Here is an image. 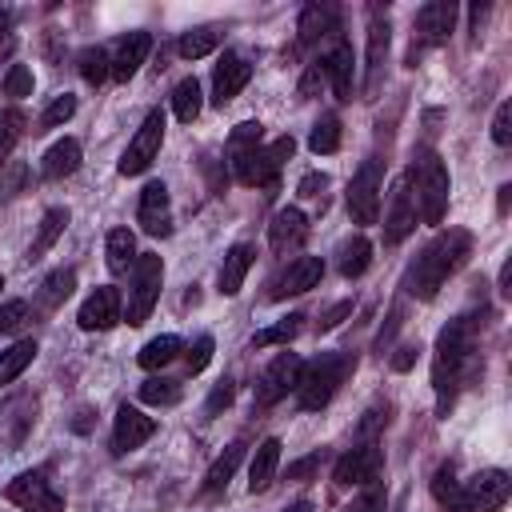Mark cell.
Wrapping results in <instances>:
<instances>
[{"label": "cell", "mask_w": 512, "mask_h": 512, "mask_svg": "<svg viewBox=\"0 0 512 512\" xmlns=\"http://www.w3.org/2000/svg\"><path fill=\"white\" fill-rule=\"evenodd\" d=\"M472 352H476V320L472 316L448 320V328L436 336V356H432V388H436L440 416H448L456 388L464 384V376L472 368Z\"/></svg>", "instance_id": "cell-1"}, {"label": "cell", "mask_w": 512, "mask_h": 512, "mask_svg": "<svg viewBox=\"0 0 512 512\" xmlns=\"http://www.w3.org/2000/svg\"><path fill=\"white\" fill-rule=\"evenodd\" d=\"M468 252H472V236H468L464 228L440 232V236L416 256V264H412V296H416V300H436V292L444 288V280H448L456 268H464Z\"/></svg>", "instance_id": "cell-2"}, {"label": "cell", "mask_w": 512, "mask_h": 512, "mask_svg": "<svg viewBox=\"0 0 512 512\" xmlns=\"http://www.w3.org/2000/svg\"><path fill=\"white\" fill-rule=\"evenodd\" d=\"M348 372H352V360H348L344 352H324V356L308 360V364L300 368V380H296V400H300V408H304V412H320V408L336 396V388L344 384Z\"/></svg>", "instance_id": "cell-3"}, {"label": "cell", "mask_w": 512, "mask_h": 512, "mask_svg": "<svg viewBox=\"0 0 512 512\" xmlns=\"http://www.w3.org/2000/svg\"><path fill=\"white\" fill-rule=\"evenodd\" d=\"M408 180H416V204L424 224H440L448 212V168L436 152H420L408 168Z\"/></svg>", "instance_id": "cell-4"}, {"label": "cell", "mask_w": 512, "mask_h": 512, "mask_svg": "<svg viewBox=\"0 0 512 512\" xmlns=\"http://www.w3.org/2000/svg\"><path fill=\"white\" fill-rule=\"evenodd\" d=\"M292 148H296V140H292V136H280V140H272L268 148L236 152V156H232V172H236V180L248 184V188H276L280 168H284V160L292 156Z\"/></svg>", "instance_id": "cell-5"}, {"label": "cell", "mask_w": 512, "mask_h": 512, "mask_svg": "<svg viewBox=\"0 0 512 512\" xmlns=\"http://www.w3.org/2000/svg\"><path fill=\"white\" fill-rule=\"evenodd\" d=\"M160 280H164V260L156 252H140L136 264H132V284H128V308H124V320L132 328H140L156 300H160Z\"/></svg>", "instance_id": "cell-6"}, {"label": "cell", "mask_w": 512, "mask_h": 512, "mask_svg": "<svg viewBox=\"0 0 512 512\" xmlns=\"http://www.w3.org/2000/svg\"><path fill=\"white\" fill-rule=\"evenodd\" d=\"M160 144H164V112L160 108H152L148 116H144V124L136 128V136L128 140V148H124V156H120V176H140V172H148L152 168V160L160 156Z\"/></svg>", "instance_id": "cell-7"}, {"label": "cell", "mask_w": 512, "mask_h": 512, "mask_svg": "<svg viewBox=\"0 0 512 512\" xmlns=\"http://www.w3.org/2000/svg\"><path fill=\"white\" fill-rule=\"evenodd\" d=\"M380 180L384 168L380 160H364L348 184V216L352 224H376L380 220Z\"/></svg>", "instance_id": "cell-8"}, {"label": "cell", "mask_w": 512, "mask_h": 512, "mask_svg": "<svg viewBox=\"0 0 512 512\" xmlns=\"http://www.w3.org/2000/svg\"><path fill=\"white\" fill-rule=\"evenodd\" d=\"M4 496H8L16 508H24V512H64V496L52 488V480H48L40 468L20 472V476L4 488Z\"/></svg>", "instance_id": "cell-9"}, {"label": "cell", "mask_w": 512, "mask_h": 512, "mask_svg": "<svg viewBox=\"0 0 512 512\" xmlns=\"http://www.w3.org/2000/svg\"><path fill=\"white\" fill-rule=\"evenodd\" d=\"M300 368L304 360L296 352H276V360L260 372V384H256V404L260 408H272L276 400H284L288 392H296V380H300Z\"/></svg>", "instance_id": "cell-10"}, {"label": "cell", "mask_w": 512, "mask_h": 512, "mask_svg": "<svg viewBox=\"0 0 512 512\" xmlns=\"http://www.w3.org/2000/svg\"><path fill=\"white\" fill-rule=\"evenodd\" d=\"M380 468H384V456H380V444L376 440H364L356 448H348L340 460H336V484L344 488H364L372 480H380Z\"/></svg>", "instance_id": "cell-11"}, {"label": "cell", "mask_w": 512, "mask_h": 512, "mask_svg": "<svg viewBox=\"0 0 512 512\" xmlns=\"http://www.w3.org/2000/svg\"><path fill=\"white\" fill-rule=\"evenodd\" d=\"M456 0H428L420 12H416V20H412V48L420 44V48H436V44H444L448 36H452V28H456Z\"/></svg>", "instance_id": "cell-12"}, {"label": "cell", "mask_w": 512, "mask_h": 512, "mask_svg": "<svg viewBox=\"0 0 512 512\" xmlns=\"http://www.w3.org/2000/svg\"><path fill=\"white\" fill-rule=\"evenodd\" d=\"M416 232V200H412V180L400 176L392 184V196H388V216H384V240L388 244H400Z\"/></svg>", "instance_id": "cell-13"}, {"label": "cell", "mask_w": 512, "mask_h": 512, "mask_svg": "<svg viewBox=\"0 0 512 512\" xmlns=\"http://www.w3.org/2000/svg\"><path fill=\"white\" fill-rule=\"evenodd\" d=\"M508 492H512V480L500 468H484L472 480H464V496H468V508L472 512H496V508H504Z\"/></svg>", "instance_id": "cell-14"}, {"label": "cell", "mask_w": 512, "mask_h": 512, "mask_svg": "<svg viewBox=\"0 0 512 512\" xmlns=\"http://www.w3.org/2000/svg\"><path fill=\"white\" fill-rule=\"evenodd\" d=\"M320 276H324V260L320 256H296L276 280H272V300H288V296H300V292H308V288H316L320 284Z\"/></svg>", "instance_id": "cell-15"}, {"label": "cell", "mask_w": 512, "mask_h": 512, "mask_svg": "<svg viewBox=\"0 0 512 512\" xmlns=\"http://www.w3.org/2000/svg\"><path fill=\"white\" fill-rule=\"evenodd\" d=\"M136 220L148 236H168L172 232V204H168V188L160 180L144 184L140 204H136Z\"/></svg>", "instance_id": "cell-16"}, {"label": "cell", "mask_w": 512, "mask_h": 512, "mask_svg": "<svg viewBox=\"0 0 512 512\" xmlns=\"http://www.w3.org/2000/svg\"><path fill=\"white\" fill-rule=\"evenodd\" d=\"M248 80H252V64L244 56H236V52H224L220 64H216V72H212V104L224 108L228 100H236L244 92Z\"/></svg>", "instance_id": "cell-17"}, {"label": "cell", "mask_w": 512, "mask_h": 512, "mask_svg": "<svg viewBox=\"0 0 512 512\" xmlns=\"http://www.w3.org/2000/svg\"><path fill=\"white\" fill-rule=\"evenodd\" d=\"M152 432H156V420H152V416H144L140 408L124 404V408L116 412V424H112V452H116V456H124V452L140 448L144 440H152Z\"/></svg>", "instance_id": "cell-18"}, {"label": "cell", "mask_w": 512, "mask_h": 512, "mask_svg": "<svg viewBox=\"0 0 512 512\" xmlns=\"http://www.w3.org/2000/svg\"><path fill=\"white\" fill-rule=\"evenodd\" d=\"M116 320H120V292H116L112 284L96 288V292L80 304V316H76V324H80L84 332H108Z\"/></svg>", "instance_id": "cell-19"}, {"label": "cell", "mask_w": 512, "mask_h": 512, "mask_svg": "<svg viewBox=\"0 0 512 512\" xmlns=\"http://www.w3.org/2000/svg\"><path fill=\"white\" fill-rule=\"evenodd\" d=\"M388 40H392V32H388V16H384V8L376 4V8H372V24H368V76H364V96H368V100H372L376 88H380V72H384Z\"/></svg>", "instance_id": "cell-20"}, {"label": "cell", "mask_w": 512, "mask_h": 512, "mask_svg": "<svg viewBox=\"0 0 512 512\" xmlns=\"http://www.w3.org/2000/svg\"><path fill=\"white\" fill-rule=\"evenodd\" d=\"M304 240H308V216H304L300 208H280V212L272 216V224H268V244H272V252H276V256H288V252H296Z\"/></svg>", "instance_id": "cell-21"}, {"label": "cell", "mask_w": 512, "mask_h": 512, "mask_svg": "<svg viewBox=\"0 0 512 512\" xmlns=\"http://www.w3.org/2000/svg\"><path fill=\"white\" fill-rule=\"evenodd\" d=\"M320 72L332 80L336 100H352V84H356V56H352V44L336 40L332 52L320 60Z\"/></svg>", "instance_id": "cell-22"}, {"label": "cell", "mask_w": 512, "mask_h": 512, "mask_svg": "<svg viewBox=\"0 0 512 512\" xmlns=\"http://www.w3.org/2000/svg\"><path fill=\"white\" fill-rule=\"evenodd\" d=\"M148 52H152V36L148 32H128L116 44V52L108 56L112 60V80H132L140 72V64L148 60Z\"/></svg>", "instance_id": "cell-23"}, {"label": "cell", "mask_w": 512, "mask_h": 512, "mask_svg": "<svg viewBox=\"0 0 512 512\" xmlns=\"http://www.w3.org/2000/svg\"><path fill=\"white\" fill-rule=\"evenodd\" d=\"M276 468H280V440L268 436V440H260V448H256V456L248 464V492L252 496L268 492V484L276 480Z\"/></svg>", "instance_id": "cell-24"}, {"label": "cell", "mask_w": 512, "mask_h": 512, "mask_svg": "<svg viewBox=\"0 0 512 512\" xmlns=\"http://www.w3.org/2000/svg\"><path fill=\"white\" fill-rule=\"evenodd\" d=\"M432 496H436V504L444 512H472L468 496H464V480H456V464L452 460L432 472Z\"/></svg>", "instance_id": "cell-25"}, {"label": "cell", "mask_w": 512, "mask_h": 512, "mask_svg": "<svg viewBox=\"0 0 512 512\" xmlns=\"http://www.w3.org/2000/svg\"><path fill=\"white\" fill-rule=\"evenodd\" d=\"M76 168H80V140H72V136L56 140V144L44 152V160H40V176H44V180H64V176H72Z\"/></svg>", "instance_id": "cell-26"}, {"label": "cell", "mask_w": 512, "mask_h": 512, "mask_svg": "<svg viewBox=\"0 0 512 512\" xmlns=\"http://www.w3.org/2000/svg\"><path fill=\"white\" fill-rule=\"evenodd\" d=\"M252 260H256L252 244H232V248L224 252V264H220V292H224V296H236V292L244 288V276H248Z\"/></svg>", "instance_id": "cell-27"}, {"label": "cell", "mask_w": 512, "mask_h": 512, "mask_svg": "<svg viewBox=\"0 0 512 512\" xmlns=\"http://www.w3.org/2000/svg\"><path fill=\"white\" fill-rule=\"evenodd\" d=\"M240 460H244V444H228L220 456H216V464L208 468V476H204V496H216V492H224L228 488V480L236 476V468H240Z\"/></svg>", "instance_id": "cell-28"}, {"label": "cell", "mask_w": 512, "mask_h": 512, "mask_svg": "<svg viewBox=\"0 0 512 512\" xmlns=\"http://www.w3.org/2000/svg\"><path fill=\"white\" fill-rule=\"evenodd\" d=\"M332 24H336V8H332V4H304L300 24H296L300 44H316L320 36L332 32Z\"/></svg>", "instance_id": "cell-29"}, {"label": "cell", "mask_w": 512, "mask_h": 512, "mask_svg": "<svg viewBox=\"0 0 512 512\" xmlns=\"http://www.w3.org/2000/svg\"><path fill=\"white\" fill-rule=\"evenodd\" d=\"M368 264H372V244H368L364 236H352V240H344V244H340V252H336V268H340V276H344V280L364 276V272H368Z\"/></svg>", "instance_id": "cell-30"}, {"label": "cell", "mask_w": 512, "mask_h": 512, "mask_svg": "<svg viewBox=\"0 0 512 512\" xmlns=\"http://www.w3.org/2000/svg\"><path fill=\"white\" fill-rule=\"evenodd\" d=\"M68 228V208H48L44 216H40V228H36V240H32V248H28V260H40L56 240H60V232Z\"/></svg>", "instance_id": "cell-31"}, {"label": "cell", "mask_w": 512, "mask_h": 512, "mask_svg": "<svg viewBox=\"0 0 512 512\" xmlns=\"http://www.w3.org/2000/svg\"><path fill=\"white\" fill-rule=\"evenodd\" d=\"M104 256H108V272H128V264H136V236L128 228H112L104 240Z\"/></svg>", "instance_id": "cell-32"}, {"label": "cell", "mask_w": 512, "mask_h": 512, "mask_svg": "<svg viewBox=\"0 0 512 512\" xmlns=\"http://www.w3.org/2000/svg\"><path fill=\"white\" fill-rule=\"evenodd\" d=\"M72 288H76V272L72 268H56L52 276H44V284H40V308L44 312H52V308H60L68 296H72Z\"/></svg>", "instance_id": "cell-33"}, {"label": "cell", "mask_w": 512, "mask_h": 512, "mask_svg": "<svg viewBox=\"0 0 512 512\" xmlns=\"http://www.w3.org/2000/svg\"><path fill=\"white\" fill-rule=\"evenodd\" d=\"M200 108H204V100H200V80H196V76H184V80L172 88V112H176V120L192 124V120L200 116Z\"/></svg>", "instance_id": "cell-34"}, {"label": "cell", "mask_w": 512, "mask_h": 512, "mask_svg": "<svg viewBox=\"0 0 512 512\" xmlns=\"http://www.w3.org/2000/svg\"><path fill=\"white\" fill-rule=\"evenodd\" d=\"M32 360H36V340H16L12 348H4L0 352V388L12 384Z\"/></svg>", "instance_id": "cell-35"}, {"label": "cell", "mask_w": 512, "mask_h": 512, "mask_svg": "<svg viewBox=\"0 0 512 512\" xmlns=\"http://www.w3.org/2000/svg\"><path fill=\"white\" fill-rule=\"evenodd\" d=\"M176 352H180V340L176 336H152L144 348H140V368H148V372H156V368H164V364H172L176 360Z\"/></svg>", "instance_id": "cell-36"}, {"label": "cell", "mask_w": 512, "mask_h": 512, "mask_svg": "<svg viewBox=\"0 0 512 512\" xmlns=\"http://www.w3.org/2000/svg\"><path fill=\"white\" fill-rule=\"evenodd\" d=\"M180 396H184L180 380H168V376H152L140 384V400L156 404V408H172V404H180Z\"/></svg>", "instance_id": "cell-37"}, {"label": "cell", "mask_w": 512, "mask_h": 512, "mask_svg": "<svg viewBox=\"0 0 512 512\" xmlns=\"http://www.w3.org/2000/svg\"><path fill=\"white\" fill-rule=\"evenodd\" d=\"M308 148L316 152V156H332L336 148H340V116H320L316 124H312V136H308Z\"/></svg>", "instance_id": "cell-38"}, {"label": "cell", "mask_w": 512, "mask_h": 512, "mask_svg": "<svg viewBox=\"0 0 512 512\" xmlns=\"http://www.w3.org/2000/svg\"><path fill=\"white\" fill-rule=\"evenodd\" d=\"M304 328V316H284V320H276V324H268V328H260L256 336H252V348H268V344H288V340H296V332Z\"/></svg>", "instance_id": "cell-39"}, {"label": "cell", "mask_w": 512, "mask_h": 512, "mask_svg": "<svg viewBox=\"0 0 512 512\" xmlns=\"http://www.w3.org/2000/svg\"><path fill=\"white\" fill-rule=\"evenodd\" d=\"M216 44H220V32H216V28H196V32H184V36H180L176 52H180L184 60H200V56L216 52Z\"/></svg>", "instance_id": "cell-40"}, {"label": "cell", "mask_w": 512, "mask_h": 512, "mask_svg": "<svg viewBox=\"0 0 512 512\" xmlns=\"http://www.w3.org/2000/svg\"><path fill=\"white\" fill-rule=\"evenodd\" d=\"M76 64H80V76H84L88 84H104V80L112 76V60H108L104 48H84V52L76 56Z\"/></svg>", "instance_id": "cell-41"}, {"label": "cell", "mask_w": 512, "mask_h": 512, "mask_svg": "<svg viewBox=\"0 0 512 512\" xmlns=\"http://www.w3.org/2000/svg\"><path fill=\"white\" fill-rule=\"evenodd\" d=\"M20 136H24V112L20 108H0V164L8 160V152L16 148Z\"/></svg>", "instance_id": "cell-42"}, {"label": "cell", "mask_w": 512, "mask_h": 512, "mask_svg": "<svg viewBox=\"0 0 512 512\" xmlns=\"http://www.w3.org/2000/svg\"><path fill=\"white\" fill-rule=\"evenodd\" d=\"M76 116V96H56L48 108H44V116H40V124L32 128V132H48V128H60V124H68Z\"/></svg>", "instance_id": "cell-43"}, {"label": "cell", "mask_w": 512, "mask_h": 512, "mask_svg": "<svg viewBox=\"0 0 512 512\" xmlns=\"http://www.w3.org/2000/svg\"><path fill=\"white\" fill-rule=\"evenodd\" d=\"M28 320H32L28 300H4V304H0V332H4V336L24 332V328H28Z\"/></svg>", "instance_id": "cell-44"}, {"label": "cell", "mask_w": 512, "mask_h": 512, "mask_svg": "<svg viewBox=\"0 0 512 512\" xmlns=\"http://www.w3.org/2000/svg\"><path fill=\"white\" fill-rule=\"evenodd\" d=\"M260 140H264L260 120H244V124H236V128H232V136H228V156L248 152V148H260Z\"/></svg>", "instance_id": "cell-45"}, {"label": "cell", "mask_w": 512, "mask_h": 512, "mask_svg": "<svg viewBox=\"0 0 512 512\" xmlns=\"http://www.w3.org/2000/svg\"><path fill=\"white\" fill-rule=\"evenodd\" d=\"M32 68L28 64H12L8 72H4V96H16V100H24V96H32Z\"/></svg>", "instance_id": "cell-46"}, {"label": "cell", "mask_w": 512, "mask_h": 512, "mask_svg": "<svg viewBox=\"0 0 512 512\" xmlns=\"http://www.w3.org/2000/svg\"><path fill=\"white\" fill-rule=\"evenodd\" d=\"M212 348H216V340H212L208 332H204V336H196V344L188 348V372H192V376L208 368V360H212Z\"/></svg>", "instance_id": "cell-47"}, {"label": "cell", "mask_w": 512, "mask_h": 512, "mask_svg": "<svg viewBox=\"0 0 512 512\" xmlns=\"http://www.w3.org/2000/svg\"><path fill=\"white\" fill-rule=\"evenodd\" d=\"M492 140L504 148L508 140H512V104L504 100L500 108H496V116H492Z\"/></svg>", "instance_id": "cell-48"}, {"label": "cell", "mask_w": 512, "mask_h": 512, "mask_svg": "<svg viewBox=\"0 0 512 512\" xmlns=\"http://www.w3.org/2000/svg\"><path fill=\"white\" fill-rule=\"evenodd\" d=\"M368 492L348 508V512H384V488H380V480H372V484H364Z\"/></svg>", "instance_id": "cell-49"}, {"label": "cell", "mask_w": 512, "mask_h": 512, "mask_svg": "<svg viewBox=\"0 0 512 512\" xmlns=\"http://www.w3.org/2000/svg\"><path fill=\"white\" fill-rule=\"evenodd\" d=\"M232 396H236V384H232V380H220V384L212 388V396H208L204 412H208V416H216L220 408H228V404H232Z\"/></svg>", "instance_id": "cell-50"}, {"label": "cell", "mask_w": 512, "mask_h": 512, "mask_svg": "<svg viewBox=\"0 0 512 512\" xmlns=\"http://www.w3.org/2000/svg\"><path fill=\"white\" fill-rule=\"evenodd\" d=\"M344 316H352V300L332 304V308H328V312L316 320V328H320V332H332V328H340V324H344Z\"/></svg>", "instance_id": "cell-51"}, {"label": "cell", "mask_w": 512, "mask_h": 512, "mask_svg": "<svg viewBox=\"0 0 512 512\" xmlns=\"http://www.w3.org/2000/svg\"><path fill=\"white\" fill-rule=\"evenodd\" d=\"M324 188H328V176H324V172H308V176H300V184H296L300 196H320Z\"/></svg>", "instance_id": "cell-52"}, {"label": "cell", "mask_w": 512, "mask_h": 512, "mask_svg": "<svg viewBox=\"0 0 512 512\" xmlns=\"http://www.w3.org/2000/svg\"><path fill=\"white\" fill-rule=\"evenodd\" d=\"M320 80H324V72H320V64H312V68L300 76V100H312L316 88H320Z\"/></svg>", "instance_id": "cell-53"}, {"label": "cell", "mask_w": 512, "mask_h": 512, "mask_svg": "<svg viewBox=\"0 0 512 512\" xmlns=\"http://www.w3.org/2000/svg\"><path fill=\"white\" fill-rule=\"evenodd\" d=\"M416 356H420V348H416V344H400V348H396V356H392V368H396V372H408V368L416 364Z\"/></svg>", "instance_id": "cell-54"}, {"label": "cell", "mask_w": 512, "mask_h": 512, "mask_svg": "<svg viewBox=\"0 0 512 512\" xmlns=\"http://www.w3.org/2000/svg\"><path fill=\"white\" fill-rule=\"evenodd\" d=\"M316 464H320V452H312V456H304V460L288 464V480H300V476H308V472H312Z\"/></svg>", "instance_id": "cell-55"}, {"label": "cell", "mask_w": 512, "mask_h": 512, "mask_svg": "<svg viewBox=\"0 0 512 512\" xmlns=\"http://www.w3.org/2000/svg\"><path fill=\"white\" fill-rule=\"evenodd\" d=\"M12 48H16V36H12V28H4L0 32V56H12Z\"/></svg>", "instance_id": "cell-56"}, {"label": "cell", "mask_w": 512, "mask_h": 512, "mask_svg": "<svg viewBox=\"0 0 512 512\" xmlns=\"http://www.w3.org/2000/svg\"><path fill=\"white\" fill-rule=\"evenodd\" d=\"M508 284H512V260H504V268H500V292L508 296Z\"/></svg>", "instance_id": "cell-57"}, {"label": "cell", "mask_w": 512, "mask_h": 512, "mask_svg": "<svg viewBox=\"0 0 512 512\" xmlns=\"http://www.w3.org/2000/svg\"><path fill=\"white\" fill-rule=\"evenodd\" d=\"M284 512H312V504H308V500H296V504H288Z\"/></svg>", "instance_id": "cell-58"}, {"label": "cell", "mask_w": 512, "mask_h": 512, "mask_svg": "<svg viewBox=\"0 0 512 512\" xmlns=\"http://www.w3.org/2000/svg\"><path fill=\"white\" fill-rule=\"evenodd\" d=\"M8 24H12V20H8V12H4V8H0V32H4V28H8Z\"/></svg>", "instance_id": "cell-59"}, {"label": "cell", "mask_w": 512, "mask_h": 512, "mask_svg": "<svg viewBox=\"0 0 512 512\" xmlns=\"http://www.w3.org/2000/svg\"><path fill=\"white\" fill-rule=\"evenodd\" d=\"M0 288H4V280H0Z\"/></svg>", "instance_id": "cell-60"}]
</instances>
